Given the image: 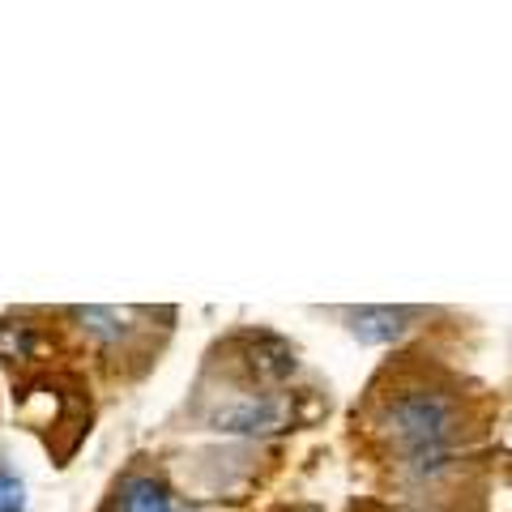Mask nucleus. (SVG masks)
Returning <instances> with one entry per match:
<instances>
[{
	"mask_svg": "<svg viewBox=\"0 0 512 512\" xmlns=\"http://www.w3.org/2000/svg\"><path fill=\"white\" fill-rule=\"evenodd\" d=\"M380 427L406 448V457L423 453V448H448V440H453V431H457V406L448 393L406 389L384 406Z\"/></svg>",
	"mask_w": 512,
	"mask_h": 512,
	"instance_id": "obj_1",
	"label": "nucleus"
},
{
	"mask_svg": "<svg viewBox=\"0 0 512 512\" xmlns=\"http://www.w3.org/2000/svg\"><path fill=\"white\" fill-rule=\"evenodd\" d=\"M406 320L410 312H397V308H359V312H350V333L367 346H384V342L402 338Z\"/></svg>",
	"mask_w": 512,
	"mask_h": 512,
	"instance_id": "obj_2",
	"label": "nucleus"
},
{
	"mask_svg": "<svg viewBox=\"0 0 512 512\" xmlns=\"http://www.w3.org/2000/svg\"><path fill=\"white\" fill-rule=\"evenodd\" d=\"M282 419V406L269 397H244L231 410H218V431H274Z\"/></svg>",
	"mask_w": 512,
	"mask_h": 512,
	"instance_id": "obj_3",
	"label": "nucleus"
},
{
	"mask_svg": "<svg viewBox=\"0 0 512 512\" xmlns=\"http://www.w3.org/2000/svg\"><path fill=\"white\" fill-rule=\"evenodd\" d=\"M120 512H175V500L158 478H133V483L124 487Z\"/></svg>",
	"mask_w": 512,
	"mask_h": 512,
	"instance_id": "obj_4",
	"label": "nucleus"
},
{
	"mask_svg": "<svg viewBox=\"0 0 512 512\" xmlns=\"http://www.w3.org/2000/svg\"><path fill=\"white\" fill-rule=\"evenodd\" d=\"M252 367H261V376H269V380H282V376L295 372V355L282 342L261 338V342H256V350H252Z\"/></svg>",
	"mask_w": 512,
	"mask_h": 512,
	"instance_id": "obj_5",
	"label": "nucleus"
},
{
	"mask_svg": "<svg viewBox=\"0 0 512 512\" xmlns=\"http://www.w3.org/2000/svg\"><path fill=\"white\" fill-rule=\"evenodd\" d=\"M30 350V329L26 325H0V355H26Z\"/></svg>",
	"mask_w": 512,
	"mask_h": 512,
	"instance_id": "obj_6",
	"label": "nucleus"
},
{
	"mask_svg": "<svg viewBox=\"0 0 512 512\" xmlns=\"http://www.w3.org/2000/svg\"><path fill=\"white\" fill-rule=\"evenodd\" d=\"M22 483L13 474H0V512H22Z\"/></svg>",
	"mask_w": 512,
	"mask_h": 512,
	"instance_id": "obj_7",
	"label": "nucleus"
}]
</instances>
